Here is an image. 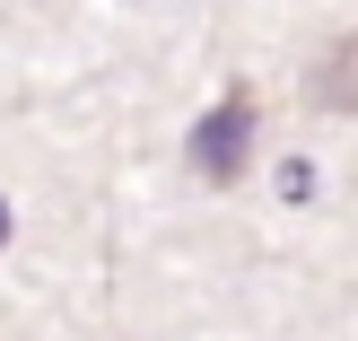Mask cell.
Wrapping results in <instances>:
<instances>
[{
  "mask_svg": "<svg viewBox=\"0 0 358 341\" xmlns=\"http://www.w3.org/2000/svg\"><path fill=\"white\" fill-rule=\"evenodd\" d=\"M245 149H254V97L227 88V97L192 123V167H201L210 184H227V175H245Z\"/></svg>",
  "mask_w": 358,
  "mask_h": 341,
  "instance_id": "1",
  "label": "cell"
},
{
  "mask_svg": "<svg viewBox=\"0 0 358 341\" xmlns=\"http://www.w3.org/2000/svg\"><path fill=\"white\" fill-rule=\"evenodd\" d=\"M324 105H350V35L332 44V62H324Z\"/></svg>",
  "mask_w": 358,
  "mask_h": 341,
  "instance_id": "2",
  "label": "cell"
},
{
  "mask_svg": "<svg viewBox=\"0 0 358 341\" xmlns=\"http://www.w3.org/2000/svg\"><path fill=\"white\" fill-rule=\"evenodd\" d=\"M9 228H17V219H9V193H0V245H9Z\"/></svg>",
  "mask_w": 358,
  "mask_h": 341,
  "instance_id": "3",
  "label": "cell"
}]
</instances>
